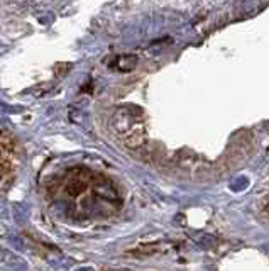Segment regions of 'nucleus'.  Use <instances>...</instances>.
Masks as SVG:
<instances>
[{
    "label": "nucleus",
    "instance_id": "obj_1",
    "mask_svg": "<svg viewBox=\"0 0 269 271\" xmlns=\"http://www.w3.org/2000/svg\"><path fill=\"white\" fill-rule=\"evenodd\" d=\"M95 193L98 197L105 198V200H117V192L115 188L112 187V183H109L107 180H100V182L95 183Z\"/></svg>",
    "mask_w": 269,
    "mask_h": 271
},
{
    "label": "nucleus",
    "instance_id": "obj_6",
    "mask_svg": "<svg viewBox=\"0 0 269 271\" xmlns=\"http://www.w3.org/2000/svg\"><path fill=\"white\" fill-rule=\"evenodd\" d=\"M247 185H249V180L246 177H239L237 180H233L230 183V188L233 192H242V190L247 188Z\"/></svg>",
    "mask_w": 269,
    "mask_h": 271
},
{
    "label": "nucleus",
    "instance_id": "obj_5",
    "mask_svg": "<svg viewBox=\"0 0 269 271\" xmlns=\"http://www.w3.org/2000/svg\"><path fill=\"white\" fill-rule=\"evenodd\" d=\"M85 188V183L80 182V180L76 178H71V182L68 183V193L73 195V197H76L78 193H81V190Z\"/></svg>",
    "mask_w": 269,
    "mask_h": 271
},
{
    "label": "nucleus",
    "instance_id": "obj_3",
    "mask_svg": "<svg viewBox=\"0 0 269 271\" xmlns=\"http://www.w3.org/2000/svg\"><path fill=\"white\" fill-rule=\"evenodd\" d=\"M137 64V56H120L117 58L115 61V66L120 70V72H130V70H134Z\"/></svg>",
    "mask_w": 269,
    "mask_h": 271
},
{
    "label": "nucleus",
    "instance_id": "obj_8",
    "mask_svg": "<svg viewBox=\"0 0 269 271\" xmlns=\"http://www.w3.org/2000/svg\"><path fill=\"white\" fill-rule=\"evenodd\" d=\"M51 88H53V87H51V85H49V87H39L38 90H34V97H41V95H43V93H46V92H49V90Z\"/></svg>",
    "mask_w": 269,
    "mask_h": 271
},
{
    "label": "nucleus",
    "instance_id": "obj_9",
    "mask_svg": "<svg viewBox=\"0 0 269 271\" xmlns=\"http://www.w3.org/2000/svg\"><path fill=\"white\" fill-rule=\"evenodd\" d=\"M78 271H93L91 268H81V269H78Z\"/></svg>",
    "mask_w": 269,
    "mask_h": 271
},
{
    "label": "nucleus",
    "instance_id": "obj_7",
    "mask_svg": "<svg viewBox=\"0 0 269 271\" xmlns=\"http://www.w3.org/2000/svg\"><path fill=\"white\" fill-rule=\"evenodd\" d=\"M81 114L78 109H71L70 110V119H71V122H75V124H81Z\"/></svg>",
    "mask_w": 269,
    "mask_h": 271
},
{
    "label": "nucleus",
    "instance_id": "obj_2",
    "mask_svg": "<svg viewBox=\"0 0 269 271\" xmlns=\"http://www.w3.org/2000/svg\"><path fill=\"white\" fill-rule=\"evenodd\" d=\"M2 253V259H4V263H7L9 266H12L14 269H17V271H25L27 269V266H25L24 261H20L17 256L12 254V253H9V251H0Z\"/></svg>",
    "mask_w": 269,
    "mask_h": 271
},
{
    "label": "nucleus",
    "instance_id": "obj_4",
    "mask_svg": "<svg viewBox=\"0 0 269 271\" xmlns=\"http://www.w3.org/2000/svg\"><path fill=\"white\" fill-rule=\"evenodd\" d=\"M191 238H193V241H195L196 244H200V246H213V243H215V239H213L212 235L203 234V232H198V234L193 232Z\"/></svg>",
    "mask_w": 269,
    "mask_h": 271
}]
</instances>
